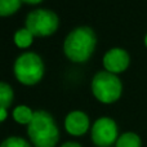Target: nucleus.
<instances>
[{
    "label": "nucleus",
    "instance_id": "nucleus-1",
    "mask_svg": "<svg viewBox=\"0 0 147 147\" xmlns=\"http://www.w3.org/2000/svg\"><path fill=\"white\" fill-rule=\"evenodd\" d=\"M96 43V34L90 27H76L65 40V54L72 62H85L93 54Z\"/></svg>",
    "mask_w": 147,
    "mask_h": 147
},
{
    "label": "nucleus",
    "instance_id": "nucleus-2",
    "mask_svg": "<svg viewBox=\"0 0 147 147\" xmlns=\"http://www.w3.org/2000/svg\"><path fill=\"white\" fill-rule=\"evenodd\" d=\"M27 133L35 147H54L59 140V130L54 119L51 114L43 110L34 112Z\"/></svg>",
    "mask_w": 147,
    "mask_h": 147
},
{
    "label": "nucleus",
    "instance_id": "nucleus-3",
    "mask_svg": "<svg viewBox=\"0 0 147 147\" xmlns=\"http://www.w3.org/2000/svg\"><path fill=\"white\" fill-rule=\"evenodd\" d=\"M123 85L115 74L109 71L98 72L92 80V92L98 101L103 103H112L121 96Z\"/></svg>",
    "mask_w": 147,
    "mask_h": 147
},
{
    "label": "nucleus",
    "instance_id": "nucleus-4",
    "mask_svg": "<svg viewBox=\"0 0 147 147\" xmlns=\"http://www.w3.org/2000/svg\"><path fill=\"white\" fill-rule=\"evenodd\" d=\"M44 65L41 58L35 53H23L16 59L14 75L25 85H34L43 78Z\"/></svg>",
    "mask_w": 147,
    "mask_h": 147
},
{
    "label": "nucleus",
    "instance_id": "nucleus-5",
    "mask_svg": "<svg viewBox=\"0 0 147 147\" xmlns=\"http://www.w3.org/2000/svg\"><path fill=\"white\" fill-rule=\"evenodd\" d=\"M59 20L56 13L48 9H36L28 13L26 18V28L34 36L52 35L58 27Z\"/></svg>",
    "mask_w": 147,
    "mask_h": 147
},
{
    "label": "nucleus",
    "instance_id": "nucleus-6",
    "mask_svg": "<svg viewBox=\"0 0 147 147\" xmlns=\"http://www.w3.org/2000/svg\"><path fill=\"white\" fill-rule=\"evenodd\" d=\"M92 140L98 147H109L117 141L116 123L110 117H101L92 127Z\"/></svg>",
    "mask_w": 147,
    "mask_h": 147
},
{
    "label": "nucleus",
    "instance_id": "nucleus-7",
    "mask_svg": "<svg viewBox=\"0 0 147 147\" xmlns=\"http://www.w3.org/2000/svg\"><path fill=\"white\" fill-rule=\"evenodd\" d=\"M103 65L107 71L111 74L123 72L129 66V54L124 49L114 48L105 54Z\"/></svg>",
    "mask_w": 147,
    "mask_h": 147
},
{
    "label": "nucleus",
    "instance_id": "nucleus-8",
    "mask_svg": "<svg viewBox=\"0 0 147 147\" xmlns=\"http://www.w3.org/2000/svg\"><path fill=\"white\" fill-rule=\"evenodd\" d=\"M65 128L72 136H83L89 129V117L83 111H72L66 116Z\"/></svg>",
    "mask_w": 147,
    "mask_h": 147
},
{
    "label": "nucleus",
    "instance_id": "nucleus-9",
    "mask_svg": "<svg viewBox=\"0 0 147 147\" xmlns=\"http://www.w3.org/2000/svg\"><path fill=\"white\" fill-rule=\"evenodd\" d=\"M141 138L136 133L128 132L121 134L116 141V147H141Z\"/></svg>",
    "mask_w": 147,
    "mask_h": 147
},
{
    "label": "nucleus",
    "instance_id": "nucleus-10",
    "mask_svg": "<svg viewBox=\"0 0 147 147\" xmlns=\"http://www.w3.org/2000/svg\"><path fill=\"white\" fill-rule=\"evenodd\" d=\"M13 117L20 124H30L34 117V112L30 107L27 106H18L13 111Z\"/></svg>",
    "mask_w": 147,
    "mask_h": 147
},
{
    "label": "nucleus",
    "instance_id": "nucleus-11",
    "mask_svg": "<svg viewBox=\"0 0 147 147\" xmlns=\"http://www.w3.org/2000/svg\"><path fill=\"white\" fill-rule=\"evenodd\" d=\"M32 39H34V35L26 27L21 28V30H18L14 34V43L20 48H27V47H30L31 43H32Z\"/></svg>",
    "mask_w": 147,
    "mask_h": 147
},
{
    "label": "nucleus",
    "instance_id": "nucleus-12",
    "mask_svg": "<svg viewBox=\"0 0 147 147\" xmlns=\"http://www.w3.org/2000/svg\"><path fill=\"white\" fill-rule=\"evenodd\" d=\"M13 90L7 83H0V109L7 110L12 105Z\"/></svg>",
    "mask_w": 147,
    "mask_h": 147
},
{
    "label": "nucleus",
    "instance_id": "nucleus-13",
    "mask_svg": "<svg viewBox=\"0 0 147 147\" xmlns=\"http://www.w3.org/2000/svg\"><path fill=\"white\" fill-rule=\"evenodd\" d=\"M22 0H0V17L16 13L21 7Z\"/></svg>",
    "mask_w": 147,
    "mask_h": 147
},
{
    "label": "nucleus",
    "instance_id": "nucleus-14",
    "mask_svg": "<svg viewBox=\"0 0 147 147\" xmlns=\"http://www.w3.org/2000/svg\"><path fill=\"white\" fill-rule=\"evenodd\" d=\"M0 147H31L26 140L21 137H9L1 142Z\"/></svg>",
    "mask_w": 147,
    "mask_h": 147
},
{
    "label": "nucleus",
    "instance_id": "nucleus-15",
    "mask_svg": "<svg viewBox=\"0 0 147 147\" xmlns=\"http://www.w3.org/2000/svg\"><path fill=\"white\" fill-rule=\"evenodd\" d=\"M61 147H81L79 143H76V142H66L65 145H62Z\"/></svg>",
    "mask_w": 147,
    "mask_h": 147
},
{
    "label": "nucleus",
    "instance_id": "nucleus-16",
    "mask_svg": "<svg viewBox=\"0 0 147 147\" xmlns=\"http://www.w3.org/2000/svg\"><path fill=\"white\" fill-rule=\"evenodd\" d=\"M5 117H7V110L0 109V121L5 120Z\"/></svg>",
    "mask_w": 147,
    "mask_h": 147
},
{
    "label": "nucleus",
    "instance_id": "nucleus-17",
    "mask_svg": "<svg viewBox=\"0 0 147 147\" xmlns=\"http://www.w3.org/2000/svg\"><path fill=\"white\" fill-rule=\"evenodd\" d=\"M22 1L28 3V4H39V3L43 1V0H22Z\"/></svg>",
    "mask_w": 147,
    "mask_h": 147
},
{
    "label": "nucleus",
    "instance_id": "nucleus-18",
    "mask_svg": "<svg viewBox=\"0 0 147 147\" xmlns=\"http://www.w3.org/2000/svg\"><path fill=\"white\" fill-rule=\"evenodd\" d=\"M145 44H146V47H147V35H146V38H145Z\"/></svg>",
    "mask_w": 147,
    "mask_h": 147
}]
</instances>
